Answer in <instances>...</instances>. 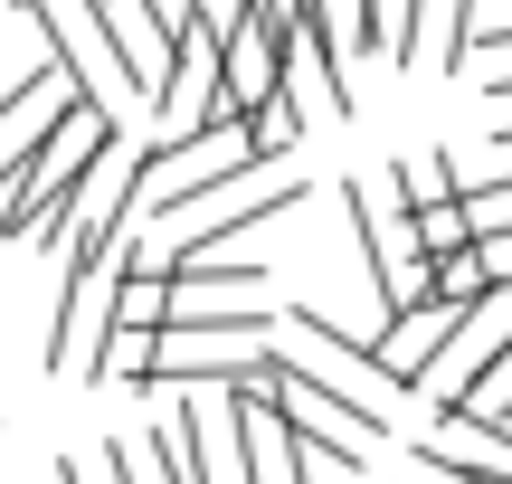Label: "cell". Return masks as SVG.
<instances>
[{
    "label": "cell",
    "instance_id": "cell-1",
    "mask_svg": "<svg viewBox=\"0 0 512 484\" xmlns=\"http://www.w3.org/2000/svg\"><path fill=\"white\" fill-rule=\"evenodd\" d=\"M114 152H124V114H105V105L57 114V124L0 171V238H67L86 181L114 162Z\"/></svg>",
    "mask_w": 512,
    "mask_h": 484
},
{
    "label": "cell",
    "instance_id": "cell-2",
    "mask_svg": "<svg viewBox=\"0 0 512 484\" xmlns=\"http://www.w3.org/2000/svg\"><path fill=\"white\" fill-rule=\"evenodd\" d=\"M304 200V181H285V171H238V181H219V190H200V200L171 219V257L162 266H190V257H219L238 228L256 219H285V209Z\"/></svg>",
    "mask_w": 512,
    "mask_h": 484
},
{
    "label": "cell",
    "instance_id": "cell-3",
    "mask_svg": "<svg viewBox=\"0 0 512 484\" xmlns=\"http://www.w3.org/2000/svg\"><path fill=\"white\" fill-rule=\"evenodd\" d=\"M285 48H294V19L275 0H228V29H219V86L228 105L256 114L275 86H285Z\"/></svg>",
    "mask_w": 512,
    "mask_h": 484
},
{
    "label": "cell",
    "instance_id": "cell-4",
    "mask_svg": "<svg viewBox=\"0 0 512 484\" xmlns=\"http://www.w3.org/2000/svg\"><path fill=\"white\" fill-rule=\"evenodd\" d=\"M228 418H238V447H247V484H313V447L294 437V418L275 409V371L228 390Z\"/></svg>",
    "mask_w": 512,
    "mask_h": 484
},
{
    "label": "cell",
    "instance_id": "cell-5",
    "mask_svg": "<svg viewBox=\"0 0 512 484\" xmlns=\"http://www.w3.org/2000/svg\"><path fill=\"white\" fill-rule=\"evenodd\" d=\"M465 10L475 0H408V19H399V67H456L465 57Z\"/></svg>",
    "mask_w": 512,
    "mask_h": 484
},
{
    "label": "cell",
    "instance_id": "cell-6",
    "mask_svg": "<svg viewBox=\"0 0 512 484\" xmlns=\"http://www.w3.org/2000/svg\"><path fill=\"white\" fill-rule=\"evenodd\" d=\"M114 333H171V266L152 247H133L124 285H114Z\"/></svg>",
    "mask_w": 512,
    "mask_h": 484
},
{
    "label": "cell",
    "instance_id": "cell-7",
    "mask_svg": "<svg viewBox=\"0 0 512 484\" xmlns=\"http://www.w3.org/2000/svg\"><path fill=\"white\" fill-rule=\"evenodd\" d=\"M238 133H247V162H266V171H275L294 143H304V95H294V86H275L256 114H238Z\"/></svg>",
    "mask_w": 512,
    "mask_h": 484
},
{
    "label": "cell",
    "instance_id": "cell-8",
    "mask_svg": "<svg viewBox=\"0 0 512 484\" xmlns=\"http://www.w3.org/2000/svg\"><path fill=\"white\" fill-rule=\"evenodd\" d=\"M389 190H399L408 209H437V200H465V181H456V162H446V152H418V162H399V171H389Z\"/></svg>",
    "mask_w": 512,
    "mask_h": 484
},
{
    "label": "cell",
    "instance_id": "cell-9",
    "mask_svg": "<svg viewBox=\"0 0 512 484\" xmlns=\"http://www.w3.org/2000/svg\"><path fill=\"white\" fill-rule=\"evenodd\" d=\"M418 219V257H456V247H475V219H465V200H437V209H408Z\"/></svg>",
    "mask_w": 512,
    "mask_h": 484
},
{
    "label": "cell",
    "instance_id": "cell-10",
    "mask_svg": "<svg viewBox=\"0 0 512 484\" xmlns=\"http://www.w3.org/2000/svg\"><path fill=\"white\" fill-rule=\"evenodd\" d=\"M465 219H475V238H512V171L484 190H465Z\"/></svg>",
    "mask_w": 512,
    "mask_h": 484
},
{
    "label": "cell",
    "instance_id": "cell-11",
    "mask_svg": "<svg viewBox=\"0 0 512 484\" xmlns=\"http://www.w3.org/2000/svg\"><path fill=\"white\" fill-rule=\"evenodd\" d=\"M465 418H512V352H503V371L475 390V409H465Z\"/></svg>",
    "mask_w": 512,
    "mask_h": 484
}]
</instances>
